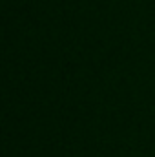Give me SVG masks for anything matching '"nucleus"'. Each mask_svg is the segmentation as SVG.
Segmentation results:
<instances>
[]
</instances>
